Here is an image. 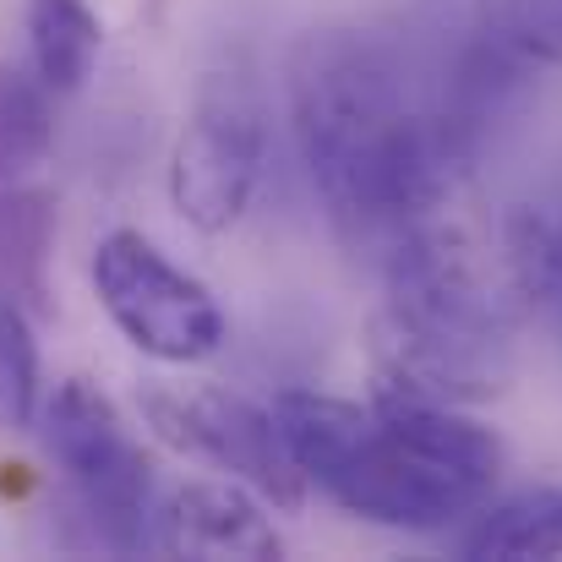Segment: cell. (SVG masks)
Masks as SVG:
<instances>
[{
	"label": "cell",
	"instance_id": "16",
	"mask_svg": "<svg viewBox=\"0 0 562 562\" xmlns=\"http://www.w3.org/2000/svg\"><path fill=\"white\" fill-rule=\"evenodd\" d=\"M558 312H562V284H558Z\"/></svg>",
	"mask_w": 562,
	"mask_h": 562
},
{
	"label": "cell",
	"instance_id": "8",
	"mask_svg": "<svg viewBox=\"0 0 562 562\" xmlns=\"http://www.w3.org/2000/svg\"><path fill=\"white\" fill-rule=\"evenodd\" d=\"M268 503L240 486V481H187L181 492H170V503L159 508L154 525V547L165 558H240V562H273L284 558V541L273 530V519L262 514Z\"/></svg>",
	"mask_w": 562,
	"mask_h": 562
},
{
	"label": "cell",
	"instance_id": "5",
	"mask_svg": "<svg viewBox=\"0 0 562 562\" xmlns=\"http://www.w3.org/2000/svg\"><path fill=\"white\" fill-rule=\"evenodd\" d=\"M44 448L71 481L99 541L115 552H137L148 541L143 519L154 492V459L126 431L115 398L88 376H66L44 404Z\"/></svg>",
	"mask_w": 562,
	"mask_h": 562
},
{
	"label": "cell",
	"instance_id": "3",
	"mask_svg": "<svg viewBox=\"0 0 562 562\" xmlns=\"http://www.w3.org/2000/svg\"><path fill=\"white\" fill-rule=\"evenodd\" d=\"M279 431L301 475L350 519L409 536H453L492 492L409 448L372 404L290 387L273 398Z\"/></svg>",
	"mask_w": 562,
	"mask_h": 562
},
{
	"label": "cell",
	"instance_id": "12",
	"mask_svg": "<svg viewBox=\"0 0 562 562\" xmlns=\"http://www.w3.org/2000/svg\"><path fill=\"white\" fill-rule=\"evenodd\" d=\"M49 88L27 66H0V187L22 181L33 165H44L55 143V110Z\"/></svg>",
	"mask_w": 562,
	"mask_h": 562
},
{
	"label": "cell",
	"instance_id": "11",
	"mask_svg": "<svg viewBox=\"0 0 562 562\" xmlns=\"http://www.w3.org/2000/svg\"><path fill=\"white\" fill-rule=\"evenodd\" d=\"M55 246V207L44 191H0V295L44 306V268Z\"/></svg>",
	"mask_w": 562,
	"mask_h": 562
},
{
	"label": "cell",
	"instance_id": "7",
	"mask_svg": "<svg viewBox=\"0 0 562 562\" xmlns=\"http://www.w3.org/2000/svg\"><path fill=\"white\" fill-rule=\"evenodd\" d=\"M262 104L240 77H218L202 88L191 121L170 154V202L196 235H224L246 218L262 181Z\"/></svg>",
	"mask_w": 562,
	"mask_h": 562
},
{
	"label": "cell",
	"instance_id": "2",
	"mask_svg": "<svg viewBox=\"0 0 562 562\" xmlns=\"http://www.w3.org/2000/svg\"><path fill=\"white\" fill-rule=\"evenodd\" d=\"M514 312L492 284L481 246L442 213L420 218L387 246V301L376 317V376L420 393L481 404L514 372Z\"/></svg>",
	"mask_w": 562,
	"mask_h": 562
},
{
	"label": "cell",
	"instance_id": "6",
	"mask_svg": "<svg viewBox=\"0 0 562 562\" xmlns=\"http://www.w3.org/2000/svg\"><path fill=\"white\" fill-rule=\"evenodd\" d=\"M143 415L154 426L159 442H170L176 453L213 464L218 475L251 486L268 508L301 514L312 481L301 475L273 404H251L246 393L213 387V382H187V387H148L143 393Z\"/></svg>",
	"mask_w": 562,
	"mask_h": 562
},
{
	"label": "cell",
	"instance_id": "15",
	"mask_svg": "<svg viewBox=\"0 0 562 562\" xmlns=\"http://www.w3.org/2000/svg\"><path fill=\"white\" fill-rule=\"evenodd\" d=\"M486 27L525 66L562 71V0H486Z\"/></svg>",
	"mask_w": 562,
	"mask_h": 562
},
{
	"label": "cell",
	"instance_id": "13",
	"mask_svg": "<svg viewBox=\"0 0 562 562\" xmlns=\"http://www.w3.org/2000/svg\"><path fill=\"white\" fill-rule=\"evenodd\" d=\"M503 273L508 290L525 306H558V284H562V224H552L536 207L508 213L503 224Z\"/></svg>",
	"mask_w": 562,
	"mask_h": 562
},
{
	"label": "cell",
	"instance_id": "10",
	"mask_svg": "<svg viewBox=\"0 0 562 562\" xmlns=\"http://www.w3.org/2000/svg\"><path fill=\"white\" fill-rule=\"evenodd\" d=\"M27 66L49 93H77L104 49V22L88 0H27Z\"/></svg>",
	"mask_w": 562,
	"mask_h": 562
},
{
	"label": "cell",
	"instance_id": "4",
	"mask_svg": "<svg viewBox=\"0 0 562 562\" xmlns=\"http://www.w3.org/2000/svg\"><path fill=\"white\" fill-rule=\"evenodd\" d=\"M88 273H93V295H99L104 317L148 361L196 367V361L218 356V345L229 334L224 306L213 301V290L196 273L176 268L148 235L110 229L93 246Z\"/></svg>",
	"mask_w": 562,
	"mask_h": 562
},
{
	"label": "cell",
	"instance_id": "9",
	"mask_svg": "<svg viewBox=\"0 0 562 562\" xmlns=\"http://www.w3.org/2000/svg\"><path fill=\"white\" fill-rule=\"evenodd\" d=\"M453 558L470 562L562 558V486H519L508 497H486L453 530Z\"/></svg>",
	"mask_w": 562,
	"mask_h": 562
},
{
	"label": "cell",
	"instance_id": "14",
	"mask_svg": "<svg viewBox=\"0 0 562 562\" xmlns=\"http://www.w3.org/2000/svg\"><path fill=\"white\" fill-rule=\"evenodd\" d=\"M38 415V345L27 306L0 295V426H27Z\"/></svg>",
	"mask_w": 562,
	"mask_h": 562
},
{
	"label": "cell",
	"instance_id": "1",
	"mask_svg": "<svg viewBox=\"0 0 562 562\" xmlns=\"http://www.w3.org/2000/svg\"><path fill=\"white\" fill-rule=\"evenodd\" d=\"M290 126L328 218L382 251L442 213L464 176L470 132L448 110H426L393 49L356 27H323L295 44Z\"/></svg>",
	"mask_w": 562,
	"mask_h": 562
}]
</instances>
